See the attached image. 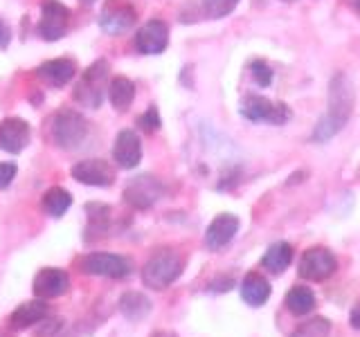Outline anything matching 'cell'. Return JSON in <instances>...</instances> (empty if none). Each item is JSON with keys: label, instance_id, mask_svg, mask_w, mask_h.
Segmentation results:
<instances>
[{"label": "cell", "instance_id": "obj_2", "mask_svg": "<svg viewBox=\"0 0 360 337\" xmlns=\"http://www.w3.org/2000/svg\"><path fill=\"white\" fill-rule=\"evenodd\" d=\"M48 128H50V140L54 142V146L70 151L84 144L88 135V121L82 112H77L72 108H63L50 117Z\"/></svg>", "mask_w": 360, "mask_h": 337}, {"label": "cell", "instance_id": "obj_13", "mask_svg": "<svg viewBox=\"0 0 360 337\" xmlns=\"http://www.w3.org/2000/svg\"><path fill=\"white\" fill-rule=\"evenodd\" d=\"M239 227H241V223L234 213H219V216L207 225L205 245L212 252L223 250V247H228L234 241V236L239 234Z\"/></svg>", "mask_w": 360, "mask_h": 337}, {"label": "cell", "instance_id": "obj_6", "mask_svg": "<svg viewBox=\"0 0 360 337\" xmlns=\"http://www.w3.org/2000/svg\"><path fill=\"white\" fill-rule=\"evenodd\" d=\"M165 194V185L162 180H158L155 176L149 173H142L138 178H133L131 183L124 189V202L131 205L133 209H149L153 207L158 200L162 198Z\"/></svg>", "mask_w": 360, "mask_h": 337}, {"label": "cell", "instance_id": "obj_38", "mask_svg": "<svg viewBox=\"0 0 360 337\" xmlns=\"http://www.w3.org/2000/svg\"><path fill=\"white\" fill-rule=\"evenodd\" d=\"M86 3H93V0H86Z\"/></svg>", "mask_w": 360, "mask_h": 337}, {"label": "cell", "instance_id": "obj_30", "mask_svg": "<svg viewBox=\"0 0 360 337\" xmlns=\"http://www.w3.org/2000/svg\"><path fill=\"white\" fill-rule=\"evenodd\" d=\"M207 288H210L212 292H230V290L234 288V279H232V277H225V275H223V277H217Z\"/></svg>", "mask_w": 360, "mask_h": 337}, {"label": "cell", "instance_id": "obj_14", "mask_svg": "<svg viewBox=\"0 0 360 337\" xmlns=\"http://www.w3.org/2000/svg\"><path fill=\"white\" fill-rule=\"evenodd\" d=\"M169 45V27L162 20H149L135 34V48L142 54H162Z\"/></svg>", "mask_w": 360, "mask_h": 337}, {"label": "cell", "instance_id": "obj_31", "mask_svg": "<svg viewBox=\"0 0 360 337\" xmlns=\"http://www.w3.org/2000/svg\"><path fill=\"white\" fill-rule=\"evenodd\" d=\"M59 329H61V319H48V317H45V319L41 322L39 335H52V333H56Z\"/></svg>", "mask_w": 360, "mask_h": 337}, {"label": "cell", "instance_id": "obj_7", "mask_svg": "<svg viewBox=\"0 0 360 337\" xmlns=\"http://www.w3.org/2000/svg\"><path fill=\"white\" fill-rule=\"evenodd\" d=\"M241 115L250 121H268L281 126L290 119V108L281 101H270L259 95H248L241 101Z\"/></svg>", "mask_w": 360, "mask_h": 337}, {"label": "cell", "instance_id": "obj_27", "mask_svg": "<svg viewBox=\"0 0 360 337\" xmlns=\"http://www.w3.org/2000/svg\"><path fill=\"white\" fill-rule=\"evenodd\" d=\"M250 74L255 79V84L262 86V88L270 86V81H273V70H270V65L266 61H262V59H257V61L250 63Z\"/></svg>", "mask_w": 360, "mask_h": 337}, {"label": "cell", "instance_id": "obj_28", "mask_svg": "<svg viewBox=\"0 0 360 337\" xmlns=\"http://www.w3.org/2000/svg\"><path fill=\"white\" fill-rule=\"evenodd\" d=\"M138 126L144 131V133H155L158 128L162 126V119H160V112H158L155 106H151L146 112L138 117Z\"/></svg>", "mask_w": 360, "mask_h": 337}, {"label": "cell", "instance_id": "obj_34", "mask_svg": "<svg viewBox=\"0 0 360 337\" xmlns=\"http://www.w3.org/2000/svg\"><path fill=\"white\" fill-rule=\"evenodd\" d=\"M151 337H178V335L174 331H155Z\"/></svg>", "mask_w": 360, "mask_h": 337}, {"label": "cell", "instance_id": "obj_4", "mask_svg": "<svg viewBox=\"0 0 360 337\" xmlns=\"http://www.w3.org/2000/svg\"><path fill=\"white\" fill-rule=\"evenodd\" d=\"M108 63L104 59L88 65V70L79 77L72 93L77 104H82L84 108H99L104 101V93L108 90Z\"/></svg>", "mask_w": 360, "mask_h": 337}, {"label": "cell", "instance_id": "obj_20", "mask_svg": "<svg viewBox=\"0 0 360 337\" xmlns=\"http://www.w3.org/2000/svg\"><path fill=\"white\" fill-rule=\"evenodd\" d=\"M117 308L129 322H142L144 317H149V315H151L153 303H151L149 297L144 295V292L129 290V292H124V295L120 297Z\"/></svg>", "mask_w": 360, "mask_h": 337}, {"label": "cell", "instance_id": "obj_25", "mask_svg": "<svg viewBox=\"0 0 360 337\" xmlns=\"http://www.w3.org/2000/svg\"><path fill=\"white\" fill-rule=\"evenodd\" d=\"M329 335H331V322L326 317H313L300 324L288 337H329Z\"/></svg>", "mask_w": 360, "mask_h": 337}, {"label": "cell", "instance_id": "obj_9", "mask_svg": "<svg viewBox=\"0 0 360 337\" xmlns=\"http://www.w3.org/2000/svg\"><path fill=\"white\" fill-rule=\"evenodd\" d=\"M70 27V9L59 0H45L41 7V20H39V37L43 41H59L65 37Z\"/></svg>", "mask_w": 360, "mask_h": 337}, {"label": "cell", "instance_id": "obj_24", "mask_svg": "<svg viewBox=\"0 0 360 337\" xmlns=\"http://www.w3.org/2000/svg\"><path fill=\"white\" fill-rule=\"evenodd\" d=\"M72 196L70 191H65L63 187H50L43 194V209L50 213L52 218H61L63 213L70 209Z\"/></svg>", "mask_w": 360, "mask_h": 337}, {"label": "cell", "instance_id": "obj_35", "mask_svg": "<svg viewBox=\"0 0 360 337\" xmlns=\"http://www.w3.org/2000/svg\"><path fill=\"white\" fill-rule=\"evenodd\" d=\"M347 3H349V7H352L358 14V18H360V0H347Z\"/></svg>", "mask_w": 360, "mask_h": 337}, {"label": "cell", "instance_id": "obj_1", "mask_svg": "<svg viewBox=\"0 0 360 337\" xmlns=\"http://www.w3.org/2000/svg\"><path fill=\"white\" fill-rule=\"evenodd\" d=\"M356 104V93H354V84L345 72H335L331 77L329 84V99H326V112L320 117V121L315 124L311 140L313 142H329L340 133L349 119H352Z\"/></svg>", "mask_w": 360, "mask_h": 337}, {"label": "cell", "instance_id": "obj_12", "mask_svg": "<svg viewBox=\"0 0 360 337\" xmlns=\"http://www.w3.org/2000/svg\"><path fill=\"white\" fill-rule=\"evenodd\" d=\"M70 290V277L61 267H43L34 277V295L39 299H56Z\"/></svg>", "mask_w": 360, "mask_h": 337}, {"label": "cell", "instance_id": "obj_11", "mask_svg": "<svg viewBox=\"0 0 360 337\" xmlns=\"http://www.w3.org/2000/svg\"><path fill=\"white\" fill-rule=\"evenodd\" d=\"M77 183L88 187H110L115 183V168L106 160H82L70 168Z\"/></svg>", "mask_w": 360, "mask_h": 337}, {"label": "cell", "instance_id": "obj_8", "mask_svg": "<svg viewBox=\"0 0 360 337\" xmlns=\"http://www.w3.org/2000/svg\"><path fill=\"white\" fill-rule=\"evenodd\" d=\"M335 270H338V258L329 247H309L302 254L297 265L300 277L307 281H326L335 275Z\"/></svg>", "mask_w": 360, "mask_h": 337}, {"label": "cell", "instance_id": "obj_17", "mask_svg": "<svg viewBox=\"0 0 360 337\" xmlns=\"http://www.w3.org/2000/svg\"><path fill=\"white\" fill-rule=\"evenodd\" d=\"M77 74V63L72 59H52L37 67V77L50 88H63Z\"/></svg>", "mask_w": 360, "mask_h": 337}, {"label": "cell", "instance_id": "obj_10", "mask_svg": "<svg viewBox=\"0 0 360 337\" xmlns=\"http://www.w3.org/2000/svg\"><path fill=\"white\" fill-rule=\"evenodd\" d=\"M135 18H138V14H135V7L131 3L110 0L99 14V27L110 37H117V34L129 32L135 25Z\"/></svg>", "mask_w": 360, "mask_h": 337}, {"label": "cell", "instance_id": "obj_37", "mask_svg": "<svg viewBox=\"0 0 360 337\" xmlns=\"http://www.w3.org/2000/svg\"><path fill=\"white\" fill-rule=\"evenodd\" d=\"M284 3H295V0H284Z\"/></svg>", "mask_w": 360, "mask_h": 337}, {"label": "cell", "instance_id": "obj_26", "mask_svg": "<svg viewBox=\"0 0 360 337\" xmlns=\"http://www.w3.org/2000/svg\"><path fill=\"white\" fill-rule=\"evenodd\" d=\"M236 5H239V0H202V14L207 18L219 20L232 14Z\"/></svg>", "mask_w": 360, "mask_h": 337}, {"label": "cell", "instance_id": "obj_19", "mask_svg": "<svg viewBox=\"0 0 360 337\" xmlns=\"http://www.w3.org/2000/svg\"><path fill=\"white\" fill-rule=\"evenodd\" d=\"M239 290H241V299L248 303V306H252V308L264 306V303L270 299V295H273L270 281L264 275H259V272L245 275Z\"/></svg>", "mask_w": 360, "mask_h": 337}, {"label": "cell", "instance_id": "obj_15", "mask_svg": "<svg viewBox=\"0 0 360 337\" xmlns=\"http://www.w3.org/2000/svg\"><path fill=\"white\" fill-rule=\"evenodd\" d=\"M112 160L120 168H135L142 160V142L138 138V133L127 128L120 131L115 144H112Z\"/></svg>", "mask_w": 360, "mask_h": 337}, {"label": "cell", "instance_id": "obj_22", "mask_svg": "<svg viewBox=\"0 0 360 337\" xmlns=\"http://www.w3.org/2000/svg\"><path fill=\"white\" fill-rule=\"evenodd\" d=\"M108 99L112 108L127 110L135 99V84L127 77H115L108 81Z\"/></svg>", "mask_w": 360, "mask_h": 337}, {"label": "cell", "instance_id": "obj_32", "mask_svg": "<svg viewBox=\"0 0 360 337\" xmlns=\"http://www.w3.org/2000/svg\"><path fill=\"white\" fill-rule=\"evenodd\" d=\"M11 43V29L7 22L0 18V50H7Z\"/></svg>", "mask_w": 360, "mask_h": 337}, {"label": "cell", "instance_id": "obj_36", "mask_svg": "<svg viewBox=\"0 0 360 337\" xmlns=\"http://www.w3.org/2000/svg\"><path fill=\"white\" fill-rule=\"evenodd\" d=\"M0 337H11V335H7V333H0Z\"/></svg>", "mask_w": 360, "mask_h": 337}, {"label": "cell", "instance_id": "obj_23", "mask_svg": "<svg viewBox=\"0 0 360 337\" xmlns=\"http://www.w3.org/2000/svg\"><path fill=\"white\" fill-rule=\"evenodd\" d=\"M286 308L292 315H297V317L313 312V308H315V295H313V290L307 288V286H292L288 290V295H286Z\"/></svg>", "mask_w": 360, "mask_h": 337}, {"label": "cell", "instance_id": "obj_21", "mask_svg": "<svg viewBox=\"0 0 360 337\" xmlns=\"http://www.w3.org/2000/svg\"><path fill=\"white\" fill-rule=\"evenodd\" d=\"M292 263V245L286 241H277L273 245H268V250L262 256V265L264 270L273 275L286 272V267Z\"/></svg>", "mask_w": 360, "mask_h": 337}, {"label": "cell", "instance_id": "obj_5", "mask_svg": "<svg viewBox=\"0 0 360 337\" xmlns=\"http://www.w3.org/2000/svg\"><path fill=\"white\" fill-rule=\"evenodd\" d=\"M82 270L93 277H106V279H127L133 272V261L122 254L110 252H90L82 258Z\"/></svg>", "mask_w": 360, "mask_h": 337}, {"label": "cell", "instance_id": "obj_18", "mask_svg": "<svg viewBox=\"0 0 360 337\" xmlns=\"http://www.w3.org/2000/svg\"><path fill=\"white\" fill-rule=\"evenodd\" d=\"M45 317H48V303H45V299L37 297L34 301L20 303V306L11 312L9 324L14 331H27V329H32V326L41 324Z\"/></svg>", "mask_w": 360, "mask_h": 337}, {"label": "cell", "instance_id": "obj_16", "mask_svg": "<svg viewBox=\"0 0 360 337\" xmlns=\"http://www.w3.org/2000/svg\"><path fill=\"white\" fill-rule=\"evenodd\" d=\"M30 124L20 117H7L0 121V149L7 153H20L30 144Z\"/></svg>", "mask_w": 360, "mask_h": 337}, {"label": "cell", "instance_id": "obj_33", "mask_svg": "<svg viewBox=\"0 0 360 337\" xmlns=\"http://www.w3.org/2000/svg\"><path fill=\"white\" fill-rule=\"evenodd\" d=\"M349 324H352V329L360 331V301L352 308V312H349Z\"/></svg>", "mask_w": 360, "mask_h": 337}, {"label": "cell", "instance_id": "obj_3", "mask_svg": "<svg viewBox=\"0 0 360 337\" xmlns=\"http://www.w3.org/2000/svg\"><path fill=\"white\" fill-rule=\"evenodd\" d=\"M185 261L174 250H158L142 267V281L151 290H165L183 275Z\"/></svg>", "mask_w": 360, "mask_h": 337}, {"label": "cell", "instance_id": "obj_29", "mask_svg": "<svg viewBox=\"0 0 360 337\" xmlns=\"http://www.w3.org/2000/svg\"><path fill=\"white\" fill-rule=\"evenodd\" d=\"M18 173V166L14 162H0V189H7Z\"/></svg>", "mask_w": 360, "mask_h": 337}]
</instances>
